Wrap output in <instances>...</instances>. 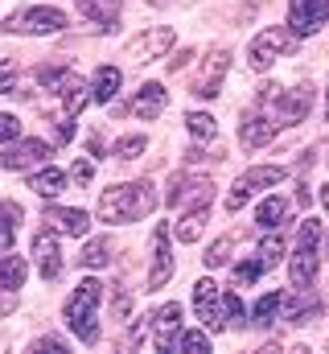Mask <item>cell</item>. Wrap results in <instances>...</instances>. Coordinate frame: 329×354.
<instances>
[{
	"mask_svg": "<svg viewBox=\"0 0 329 354\" xmlns=\"http://www.w3.org/2000/svg\"><path fill=\"white\" fill-rule=\"evenodd\" d=\"M157 206L153 181H132V185H111L99 194V218L103 223H140Z\"/></svg>",
	"mask_w": 329,
	"mask_h": 354,
	"instance_id": "obj_1",
	"label": "cell"
},
{
	"mask_svg": "<svg viewBox=\"0 0 329 354\" xmlns=\"http://www.w3.org/2000/svg\"><path fill=\"white\" fill-rule=\"evenodd\" d=\"M99 305H103V284L99 280H82L66 301V326L79 334L82 346L99 342Z\"/></svg>",
	"mask_w": 329,
	"mask_h": 354,
	"instance_id": "obj_2",
	"label": "cell"
},
{
	"mask_svg": "<svg viewBox=\"0 0 329 354\" xmlns=\"http://www.w3.org/2000/svg\"><path fill=\"white\" fill-rule=\"evenodd\" d=\"M317 243H321V223H317V218H305V223H301V235H297V256H292V264H288L297 288H309V284L317 280V268H321Z\"/></svg>",
	"mask_w": 329,
	"mask_h": 354,
	"instance_id": "obj_3",
	"label": "cell"
},
{
	"mask_svg": "<svg viewBox=\"0 0 329 354\" xmlns=\"http://www.w3.org/2000/svg\"><path fill=\"white\" fill-rule=\"evenodd\" d=\"M0 29H4V33H33V37H46V33L66 29V12H62V8H46V4H37V8H21V12H12Z\"/></svg>",
	"mask_w": 329,
	"mask_h": 354,
	"instance_id": "obj_4",
	"label": "cell"
},
{
	"mask_svg": "<svg viewBox=\"0 0 329 354\" xmlns=\"http://www.w3.org/2000/svg\"><path fill=\"white\" fill-rule=\"evenodd\" d=\"M297 41L301 37H292L288 29H263L255 41H251V50H247V58H251V66L255 71H267L276 58H284V54H292L297 50Z\"/></svg>",
	"mask_w": 329,
	"mask_h": 354,
	"instance_id": "obj_5",
	"label": "cell"
},
{
	"mask_svg": "<svg viewBox=\"0 0 329 354\" xmlns=\"http://www.w3.org/2000/svg\"><path fill=\"white\" fill-rule=\"evenodd\" d=\"M280 181H284V169H280V165H255V169H247V174L235 181V189L227 194V214L243 210V202L255 189H267V185H280Z\"/></svg>",
	"mask_w": 329,
	"mask_h": 354,
	"instance_id": "obj_6",
	"label": "cell"
},
{
	"mask_svg": "<svg viewBox=\"0 0 329 354\" xmlns=\"http://www.w3.org/2000/svg\"><path fill=\"white\" fill-rule=\"evenodd\" d=\"M329 21V0H292L288 4V33L309 37Z\"/></svg>",
	"mask_w": 329,
	"mask_h": 354,
	"instance_id": "obj_7",
	"label": "cell"
},
{
	"mask_svg": "<svg viewBox=\"0 0 329 354\" xmlns=\"http://www.w3.org/2000/svg\"><path fill=\"white\" fill-rule=\"evenodd\" d=\"M210 198H214L210 177H177L164 194V206H206Z\"/></svg>",
	"mask_w": 329,
	"mask_h": 354,
	"instance_id": "obj_8",
	"label": "cell"
},
{
	"mask_svg": "<svg viewBox=\"0 0 329 354\" xmlns=\"http://www.w3.org/2000/svg\"><path fill=\"white\" fill-rule=\"evenodd\" d=\"M227 66H231V54H227L223 46H218V50H210V54H206V62H202V75H198V83H194V95H198V99H214V95L223 91Z\"/></svg>",
	"mask_w": 329,
	"mask_h": 354,
	"instance_id": "obj_9",
	"label": "cell"
},
{
	"mask_svg": "<svg viewBox=\"0 0 329 354\" xmlns=\"http://www.w3.org/2000/svg\"><path fill=\"white\" fill-rule=\"evenodd\" d=\"M173 29L169 25H157V29H144L140 37H132V46H128V54H132V62H153V58H164L169 50H173Z\"/></svg>",
	"mask_w": 329,
	"mask_h": 354,
	"instance_id": "obj_10",
	"label": "cell"
},
{
	"mask_svg": "<svg viewBox=\"0 0 329 354\" xmlns=\"http://www.w3.org/2000/svg\"><path fill=\"white\" fill-rule=\"evenodd\" d=\"M54 149L46 140H12L4 153H0V169H33L50 157Z\"/></svg>",
	"mask_w": 329,
	"mask_h": 354,
	"instance_id": "obj_11",
	"label": "cell"
},
{
	"mask_svg": "<svg viewBox=\"0 0 329 354\" xmlns=\"http://www.w3.org/2000/svg\"><path fill=\"white\" fill-rule=\"evenodd\" d=\"M280 309H284V317H288L292 326H309V322L321 317V297H317L313 284H309V288H297V292L280 297Z\"/></svg>",
	"mask_w": 329,
	"mask_h": 354,
	"instance_id": "obj_12",
	"label": "cell"
},
{
	"mask_svg": "<svg viewBox=\"0 0 329 354\" xmlns=\"http://www.w3.org/2000/svg\"><path fill=\"white\" fill-rule=\"evenodd\" d=\"M194 309H198V317L206 322V330H214V334L227 330V326H223V309H218V284H214L210 276L194 284Z\"/></svg>",
	"mask_w": 329,
	"mask_h": 354,
	"instance_id": "obj_13",
	"label": "cell"
},
{
	"mask_svg": "<svg viewBox=\"0 0 329 354\" xmlns=\"http://www.w3.org/2000/svg\"><path fill=\"white\" fill-rule=\"evenodd\" d=\"M33 260H37V272L46 280H58L62 276V248H58V235L54 231H37L33 235Z\"/></svg>",
	"mask_w": 329,
	"mask_h": 354,
	"instance_id": "obj_14",
	"label": "cell"
},
{
	"mask_svg": "<svg viewBox=\"0 0 329 354\" xmlns=\"http://www.w3.org/2000/svg\"><path fill=\"white\" fill-rule=\"evenodd\" d=\"M173 276V252H169V231H153V268H149V288H164Z\"/></svg>",
	"mask_w": 329,
	"mask_h": 354,
	"instance_id": "obj_15",
	"label": "cell"
},
{
	"mask_svg": "<svg viewBox=\"0 0 329 354\" xmlns=\"http://www.w3.org/2000/svg\"><path fill=\"white\" fill-rule=\"evenodd\" d=\"M276 103H280V124H301V120L309 115V107H313V87H309V83H305V87H297V91L280 87Z\"/></svg>",
	"mask_w": 329,
	"mask_h": 354,
	"instance_id": "obj_16",
	"label": "cell"
},
{
	"mask_svg": "<svg viewBox=\"0 0 329 354\" xmlns=\"http://www.w3.org/2000/svg\"><path fill=\"white\" fill-rule=\"evenodd\" d=\"M177 322H181V305H177V301H164L161 309L149 313V330L157 334V351H169V346H173Z\"/></svg>",
	"mask_w": 329,
	"mask_h": 354,
	"instance_id": "obj_17",
	"label": "cell"
},
{
	"mask_svg": "<svg viewBox=\"0 0 329 354\" xmlns=\"http://www.w3.org/2000/svg\"><path fill=\"white\" fill-rule=\"evenodd\" d=\"M164 103H169V91L161 83H144V87L132 95V115L136 120H157L164 111Z\"/></svg>",
	"mask_w": 329,
	"mask_h": 354,
	"instance_id": "obj_18",
	"label": "cell"
},
{
	"mask_svg": "<svg viewBox=\"0 0 329 354\" xmlns=\"http://www.w3.org/2000/svg\"><path fill=\"white\" fill-rule=\"evenodd\" d=\"M272 136H276V124H272L267 115H255V111L243 115V124H239V140H243V149L255 153V149H263Z\"/></svg>",
	"mask_w": 329,
	"mask_h": 354,
	"instance_id": "obj_19",
	"label": "cell"
},
{
	"mask_svg": "<svg viewBox=\"0 0 329 354\" xmlns=\"http://www.w3.org/2000/svg\"><path fill=\"white\" fill-rule=\"evenodd\" d=\"M79 8L91 21L103 25V33H115V29H120V8H124V0H79Z\"/></svg>",
	"mask_w": 329,
	"mask_h": 354,
	"instance_id": "obj_20",
	"label": "cell"
},
{
	"mask_svg": "<svg viewBox=\"0 0 329 354\" xmlns=\"http://www.w3.org/2000/svg\"><path fill=\"white\" fill-rule=\"evenodd\" d=\"M46 218H50L58 231H66V235H86V231H91V214H86V210H79V206H70V210L50 206V210H46Z\"/></svg>",
	"mask_w": 329,
	"mask_h": 354,
	"instance_id": "obj_21",
	"label": "cell"
},
{
	"mask_svg": "<svg viewBox=\"0 0 329 354\" xmlns=\"http://www.w3.org/2000/svg\"><path fill=\"white\" fill-rule=\"evenodd\" d=\"M284 218H288V198H263V202H259V210H255L259 231H276Z\"/></svg>",
	"mask_w": 329,
	"mask_h": 354,
	"instance_id": "obj_22",
	"label": "cell"
},
{
	"mask_svg": "<svg viewBox=\"0 0 329 354\" xmlns=\"http://www.w3.org/2000/svg\"><path fill=\"white\" fill-rule=\"evenodd\" d=\"M120 83H124V75H120L115 66H103V71L95 75V83H91V99H95V103H111L115 91H120Z\"/></svg>",
	"mask_w": 329,
	"mask_h": 354,
	"instance_id": "obj_23",
	"label": "cell"
},
{
	"mask_svg": "<svg viewBox=\"0 0 329 354\" xmlns=\"http://www.w3.org/2000/svg\"><path fill=\"white\" fill-rule=\"evenodd\" d=\"M29 189H33V194H41V198H54V194H62V189H66V174H62V169H54V165H50V169H37L33 181H29Z\"/></svg>",
	"mask_w": 329,
	"mask_h": 354,
	"instance_id": "obj_24",
	"label": "cell"
},
{
	"mask_svg": "<svg viewBox=\"0 0 329 354\" xmlns=\"http://www.w3.org/2000/svg\"><path fill=\"white\" fill-rule=\"evenodd\" d=\"M206 231V206H194V210H185V218L177 223V239L181 243H198V235Z\"/></svg>",
	"mask_w": 329,
	"mask_h": 354,
	"instance_id": "obj_25",
	"label": "cell"
},
{
	"mask_svg": "<svg viewBox=\"0 0 329 354\" xmlns=\"http://www.w3.org/2000/svg\"><path fill=\"white\" fill-rule=\"evenodd\" d=\"M25 276H29V264H25L21 256H4V260H0V288H12V292H17V288L25 284Z\"/></svg>",
	"mask_w": 329,
	"mask_h": 354,
	"instance_id": "obj_26",
	"label": "cell"
},
{
	"mask_svg": "<svg viewBox=\"0 0 329 354\" xmlns=\"http://www.w3.org/2000/svg\"><path fill=\"white\" fill-rule=\"evenodd\" d=\"M280 297H284V292H263V297L255 301V313H251V317H255V326H263V330H267V326H276Z\"/></svg>",
	"mask_w": 329,
	"mask_h": 354,
	"instance_id": "obj_27",
	"label": "cell"
},
{
	"mask_svg": "<svg viewBox=\"0 0 329 354\" xmlns=\"http://www.w3.org/2000/svg\"><path fill=\"white\" fill-rule=\"evenodd\" d=\"M173 346L181 354H210V338L202 330H181V334H173Z\"/></svg>",
	"mask_w": 329,
	"mask_h": 354,
	"instance_id": "obj_28",
	"label": "cell"
},
{
	"mask_svg": "<svg viewBox=\"0 0 329 354\" xmlns=\"http://www.w3.org/2000/svg\"><path fill=\"white\" fill-rule=\"evenodd\" d=\"M107 260H111V243H107V239H91V243L82 248V256H79L82 268H103Z\"/></svg>",
	"mask_w": 329,
	"mask_h": 354,
	"instance_id": "obj_29",
	"label": "cell"
},
{
	"mask_svg": "<svg viewBox=\"0 0 329 354\" xmlns=\"http://www.w3.org/2000/svg\"><path fill=\"white\" fill-rule=\"evenodd\" d=\"M17 218H21V210L17 206H0V252H8L12 248V235H17Z\"/></svg>",
	"mask_w": 329,
	"mask_h": 354,
	"instance_id": "obj_30",
	"label": "cell"
},
{
	"mask_svg": "<svg viewBox=\"0 0 329 354\" xmlns=\"http://www.w3.org/2000/svg\"><path fill=\"white\" fill-rule=\"evenodd\" d=\"M263 272H272V264H267V260H263V256L255 252L251 260H243V264L235 268V284H251V280H259Z\"/></svg>",
	"mask_w": 329,
	"mask_h": 354,
	"instance_id": "obj_31",
	"label": "cell"
},
{
	"mask_svg": "<svg viewBox=\"0 0 329 354\" xmlns=\"http://www.w3.org/2000/svg\"><path fill=\"white\" fill-rule=\"evenodd\" d=\"M223 326L227 330H243L247 322H243V301L235 297V292H227L223 297Z\"/></svg>",
	"mask_w": 329,
	"mask_h": 354,
	"instance_id": "obj_32",
	"label": "cell"
},
{
	"mask_svg": "<svg viewBox=\"0 0 329 354\" xmlns=\"http://www.w3.org/2000/svg\"><path fill=\"white\" fill-rule=\"evenodd\" d=\"M231 248H235V239H231V235L214 239V243L206 248V256H202V260H206V268H223L227 260H231Z\"/></svg>",
	"mask_w": 329,
	"mask_h": 354,
	"instance_id": "obj_33",
	"label": "cell"
},
{
	"mask_svg": "<svg viewBox=\"0 0 329 354\" xmlns=\"http://www.w3.org/2000/svg\"><path fill=\"white\" fill-rule=\"evenodd\" d=\"M185 128H189V136L210 140V136H214V115H206V111H189V115H185Z\"/></svg>",
	"mask_w": 329,
	"mask_h": 354,
	"instance_id": "obj_34",
	"label": "cell"
},
{
	"mask_svg": "<svg viewBox=\"0 0 329 354\" xmlns=\"http://www.w3.org/2000/svg\"><path fill=\"white\" fill-rule=\"evenodd\" d=\"M144 149H149L144 136H120V140H115V157H120V161H136Z\"/></svg>",
	"mask_w": 329,
	"mask_h": 354,
	"instance_id": "obj_35",
	"label": "cell"
},
{
	"mask_svg": "<svg viewBox=\"0 0 329 354\" xmlns=\"http://www.w3.org/2000/svg\"><path fill=\"white\" fill-rule=\"evenodd\" d=\"M17 136H21V120L8 115V111H0V145H12Z\"/></svg>",
	"mask_w": 329,
	"mask_h": 354,
	"instance_id": "obj_36",
	"label": "cell"
},
{
	"mask_svg": "<svg viewBox=\"0 0 329 354\" xmlns=\"http://www.w3.org/2000/svg\"><path fill=\"white\" fill-rule=\"evenodd\" d=\"M259 256H263L267 264L276 268V260L284 256V239H280V235H272V239H263V243H259Z\"/></svg>",
	"mask_w": 329,
	"mask_h": 354,
	"instance_id": "obj_37",
	"label": "cell"
},
{
	"mask_svg": "<svg viewBox=\"0 0 329 354\" xmlns=\"http://www.w3.org/2000/svg\"><path fill=\"white\" fill-rule=\"evenodd\" d=\"M17 66L12 62H0V95H17Z\"/></svg>",
	"mask_w": 329,
	"mask_h": 354,
	"instance_id": "obj_38",
	"label": "cell"
},
{
	"mask_svg": "<svg viewBox=\"0 0 329 354\" xmlns=\"http://www.w3.org/2000/svg\"><path fill=\"white\" fill-rule=\"evenodd\" d=\"M70 177H75L79 185H86V181L95 177V161H91V157H82V161H75V169H70Z\"/></svg>",
	"mask_w": 329,
	"mask_h": 354,
	"instance_id": "obj_39",
	"label": "cell"
},
{
	"mask_svg": "<svg viewBox=\"0 0 329 354\" xmlns=\"http://www.w3.org/2000/svg\"><path fill=\"white\" fill-rule=\"evenodd\" d=\"M33 351H66V342L62 338H41V342H33Z\"/></svg>",
	"mask_w": 329,
	"mask_h": 354,
	"instance_id": "obj_40",
	"label": "cell"
},
{
	"mask_svg": "<svg viewBox=\"0 0 329 354\" xmlns=\"http://www.w3.org/2000/svg\"><path fill=\"white\" fill-rule=\"evenodd\" d=\"M17 309V297H12V288H4V297H0V313H12Z\"/></svg>",
	"mask_w": 329,
	"mask_h": 354,
	"instance_id": "obj_41",
	"label": "cell"
},
{
	"mask_svg": "<svg viewBox=\"0 0 329 354\" xmlns=\"http://www.w3.org/2000/svg\"><path fill=\"white\" fill-rule=\"evenodd\" d=\"M86 149H91V157H103V136H99V132H95V136H91V140H86Z\"/></svg>",
	"mask_w": 329,
	"mask_h": 354,
	"instance_id": "obj_42",
	"label": "cell"
},
{
	"mask_svg": "<svg viewBox=\"0 0 329 354\" xmlns=\"http://www.w3.org/2000/svg\"><path fill=\"white\" fill-rule=\"evenodd\" d=\"M321 206L329 210V181H326V189H321Z\"/></svg>",
	"mask_w": 329,
	"mask_h": 354,
	"instance_id": "obj_43",
	"label": "cell"
},
{
	"mask_svg": "<svg viewBox=\"0 0 329 354\" xmlns=\"http://www.w3.org/2000/svg\"><path fill=\"white\" fill-rule=\"evenodd\" d=\"M149 4H169V0H149Z\"/></svg>",
	"mask_w": 329,
	"mask_h": 354,
	"instance_id": "obj_44",
	"label": "cell"
},
{
	"mask_svg": "<svg viewBox=\"0 0 329 354\" xmlns=\"http://www.w3.org/2000/svg\"><path fill=\"white\" fill-rule=\"evenodd\" d=\"M326 115H329V95H326Z\"/></svg>",
	"mask_w": 329,
	"mask_h": 354,
	"instance_id": "obj_45",
	"label": "cell"
}]
</instances>
